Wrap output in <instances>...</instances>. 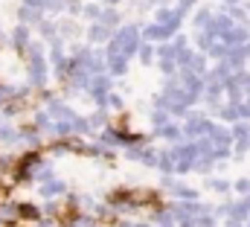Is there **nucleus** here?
Listing matches in <instances>:
<instances>
[{
    "instance_id": "2eb2a0df",
    "label": "nucleus",
    "mask_w": 250,
    "mask_h": 227,
    "mask_svg": "<svg viewBox=\"0 0 250 227\" xmlns=\"http://www.w3.org/2000/svg\"><path fill=\"white\" fill-rule=\"evenodd\" d=\"M64 189H67V186H64L62 181H53V178H50V181H44L41 195H44V198H56V195H64Z\"/></svg>"
},
{
    "instance_id": "c85d7f7f",
    "label": "nucleus",
    "mask_w": 250,
    "mask_h": 227,
    "mask_svg": "<svg viewBox=\"0 0 250 227\" xmlns=\"http://www.w3.org/2000/svg\"><path fill=\"white\" fill-rule=\"evenodd\" d=\"M67 12H70V15H79V12H84V6H82L79 0H67Z\"/></svg>"
},
{
    "instance_id": "f257e3e1",
    "label": "nucleus",
    "mask_w": 250,
    "mask_h": 227,
    "mask_svg": "<svg viewBox=\"0 0 250 227\" xmlns=\"http://www.w3.org/2000/svg\"><path fill=\"white\" fill-rule=\"evenodd\" d=\"M137 50H140V29H137V26H123V29H117V35L108 41V53L134 56Z\"/></svg>"
},
{
    "instance_id": "a211bd4d",
    "label": "nucleus",
    "mask_w": 250,
    "mask_h": 227,
    "mask_svg": "<svg viewBox=\"0 0 250 227\" xmlns=\"http://www.w3.org/2000/svg\"><path fill=\"white\" fill-rule=\"evenodd\" d=\"M38 29H41V35H44L47 41H59V23H50V21H41V23H38Z\"/></svg>"
},
{
    "instance_id": "bb28decb",
    "label": "nucleus",
    "mask_w": 250,
    "mask_h": 227,
    "mask_svg": "<svg viewBox=\"0 0 250 227\" xmlns=\"http://www.w3.org/2000/svg\"><path fill=\"white\" fill-rule=\"evenodd\" d=\"M21 216L35 222V219H38V210H35V207H29V204H21Z\"/></svg>"
},
{
    "instance_id": "5701e85b",
    "label": "nucleus",
    "mask_w": 250,
    "mask_h": 227,
    "mask_svg": "<svg viewBox=\"0 0 250 227\" xmlns=\"http://www.w3.org/2000/svg\"><path fill=\"white\" fill-rule=\"evenodd\" d=\"M76 32H79V26H76L73 21H62V23H59V35H64V38H73Z\"/></svg>"
},
{
    "instance_id": "e433bc0d",
    "label": "nucleus",
    "mask_w": 250,
    "mask_h": 227,
    "mask_svg": "<svg viewBox=\"0 0 250 227\" xmlns=\"http://www.w3.org/2000/svg\"><path fill=\"white\" fill-rule=\"evenodd\" d=\"M105 3H108V6H117V3H120V0H105Z\"/></svg>"
},
{
    "instance_id": "f3484780",
    "label": "nucleus",
    "mask_w": 250,
    "mask_h": 227,
    "mask_svg": "<svg viewBox=\"0 0 250 227\" xmlns=\"http://www.w3.org/2000/svg\"><path fill=\"white\" fill-rule=\"evenodd\" d=\"M157 134H160V137H166V140H172V143H178V140H181V134H184V128H178V125L166 122L163 128H157Z\"/></svg>"
},
{
    "instance_id": "6ab92c4d",
    "label": "nucleus",
    "mask_w": 250,
    "mask_h": 227,
    "mask_svg": "<svg viewBox=\"0 0 250 227\" xmlns=\"http://www.w3.org/2000/svg\"><path fill=\"white\" fill-rule=\"evenodd\" d=\"M18 140H23L21 131H15V128H9V125L0 128V143H18Z\"/></svg>"
},
{
    "instance_id": "39448f33",
    "label": "nucleus",
    "mask_w": 250,
    "mask_h": 227,
    "mask_svg": "<svg viewBox=\"0 0 250 227\" xmlns=\"http://www.w3.org/2000/svg\"><path fill=\"white\" fill-rule=\"evenodd\" d=\"M209 128H212V122H209V119H204V116H189L187 125H184V134H189L192 140H198V137H207V134H209Z\"/></svg>"
},
{
    "instance_id": "7c9ffc66",
    "label": "nucleus",
    "mask_w": 250,
    "mask_h": 227,
    "mask_svg": "<svg viewBox=\"0 0 250 227\" xmlns=\"http://www.w3.org/2000/svg\"><path fill=\"white\" fill-rule=\"evenodd\" d=\"M192 9H195V0H178V12L187 15V12H192Z\"/></svg>"
},
{
    "instance_id": "4be33fe9",
    "label": "nucleus",
    "mask_w": 250,
    "mask_h": 227,
    "mask_svg": "<svg viewBox=\"0 0 250 227\" xmlns=\"http://www.w3.org/2000/svg\"><path fill=\"white\" fill-rule=\"evenodd\" d=\"M151 122H154V125H157V128H163V125H166V122H169V111H166V108H160V105H157V108H154V114H151Z\"/></svg>"
},
{
    "instance_id": "20e7f679",
    "label": "nucleus",
    "mask_w": 250,
    "mask_h": 227,
    "mask_svg": "<svg viewBox=\"0 0 250 227\" xmlns=\"http://www.w3.org/2000/svg\"><path fill=\"white\" fill-rule=\"evenodd\" d=\"M125 198H128V207H148V204H157V192L151 189H125Z\"/></svg>"
},
{
    "instance_id": "f03ea898",
    "label": "nucleus",
    "mask_w": 250,
    "mask_h": 227,
    "mask_svg": "<svg viewBox=\"0 0 250 227\" xmlns=\"http://www.w3.org/2000/svg\"><path fill=\"white\" fill-rule=\"evenodd\" d=\"M26 53H29V82H32V88H44L47 85V61L41 56V47L32 44Z\"/></svg>"
},
{
    "instance_id": "4468645a",
    "label": "nucleus",
    "mask_w": 250,
    "mask_h": 227,
    "mask_svg": "<svg viewBox=\"0 0 250 227\" xmlns=\"http://www.w3.org/2000/svg\"><path fill=\"white\" fill-rule=\"evenodd\" d=\"M47 114H50L53 119H76V114L70 111L67 105H62V102H50V105H47Z\"/></svg>"
},
{
    "instance_id": "dca6fc26",
    "label": "nucleus",
    "mask_w": 250,
    "mask_h": 227,
    "mask_svg": "<svg viewBox=\"0 0 250 227\" xmlns=\"http://www.w3.org/2000/svg\"><path fill=\"white\" fill-rule=\"evenodd\" d=\"M99 21L105 23V26H120V12H117V6H108V9H102V15H99Z\"/></svg>"
},
{
    "instance_id": "412c9836",
    "label": "nucleus",
    "mask_w": 250,
    "mask_h": 227,
    "mask_svg": "<svg viewBox=\"0 0 250 227\" xmlns=\"http://www.w3.org/2000/svg\"><path fill=\"white\" fill-rule=\"evenodd\" d=\"M221 119H224V122H236V119H239V105H236V102L224 105V108H221Z\"/></svg>"
},
{
    "instance_id": "cd10ccee",
    "label": "nucleus",
    "mask_w": 250,
    "mask_h": 227,
    "mask_svg": "<svg viewBox=\"0 0 250 227\" xmlns=\"http://www.w3.org/2000/svg\"><path fill=\"white\" fill-rule=\"evenodd\" d=\"M239 105V119H250V99L248 102H236Z\"/></svg>"
},
{
    "instance_id": "393cba45",
    "label": "nucleus",
    "mask_w": 250,
    "mask_h": 227,
    "mask_svg": "<svg viewBox=\"0 0 250 227\" xmlns=\"http://www.w3.org/2000/svg\"><path fill=\"white\" fill-rule=\"evenodd\" d=\"M195 225H198V227H215V219H212V210H207V213L195 216Z\"/></svg>"
},
{
    "instance_id": "6e6552de",
    "label": "nucleus",
    "mask_w": 250,
    "mask_h": 227,
    "mask_svg": "<svg viewBox=\"0 0 250 227\" xmlns=\"http://www.w3.org/2000/svg\"><path fill=\"white\" fill-rule=\"evenodd\" d=\"M233 140H236V152H248L250 149V125L248 122H236L233 125Z\"/></svg>"
},
{
    "instance_id": "c756f323",
    "label": "nucleus",
    "mask_w": 250,
    "mask_h": 227,
    "mask_svg": "<svg viewBox=\"0 0 250 227\" xmlns=\"http://www.w3.org/2000/svg\"><path fill=\"white\" fill-rule=\"evenodd\" d=\"M192 73H204V56H195L192 58V67H189Z\"/></svg>"
},
{
    "instance_id": "72a5a7b5",
    "label": "nucleus",
    "mask_w": 250,
    "mask_h": 227,
    "mask_svg": "<svg viewBox=\"0 0 250 227\" xmlns=\"http://www.w3.org/2000/svg\"><path fill=\"white\" fill-rule=\"evenodd\" d=\"M236 192H250V181H236Z\"/></svg>"
},
{
    "instance_id": "aec40b11",
    "label": "nucleus",
    "mask_w": 250,
    "mask_h": 227,
    "mask_svg": "<svg viewBox=\"0 0 250 227\" xmlns=\"http://www.w3.org/2000/svg\"><path fill=\"white\" fill-rule=\"evenodd\" d=\"M209 23H212V12H209V9H201V12L195 15V26H198V29H207Z\"/></svg>"
},
{
    "instance_id": "423d86ee",
    "label": "nucleus",
    "mask_w": 250,
    "mask_h": 227,
    "mask_svg": "<svg viewBox=\"0 0 250 227\" xmlns=\"http://www.w3.org/2000/svg\"><path fill=\"white\" fill-rule=\"evenodd\" d=\"M154 21L178 32V26H181V21H184V12H178V9H157V15H154Z\"/></svg>"
},
{
    "instance_id": "4c0bfd02",
    "label": "nucleus",
    "mask_w": 250,
    "mask_h": 227,
    "mask_svg": "<svg viewBox=\"0 0 250 227\" xmlns=\"http://www.w3.org/2000/svg\"><path fill=\"white\" fill-rule=\"evenodd\" d=\"M134 227H148V225H134Z\"/></svg>"
},
{
    "instance_id": "f704fd0d",
    "label": "nucleus",
    "mask_w": 250,
    "mask_h": 227,
    "mask_svg": "<svg viewBox=\"0 0 250 227\" xmlns=\"http://www.w3.org/2000/svg\"><path fill=\"white\" fill-rule=\"evenodd\" d=\"M108 102H111L114 108H123V99H120V96H108Z\"/></svg>"
},
{
    "instance_id": "0eeeda50",
    "label": "nucleus",
    "mask_w": 250,
    "mask_h": 227,
    "mask_svg": "<svg viewBox=\"0 0 250 227\" xmlns=\"http://www.w3.org/2000/svg\"><path fill=\"white\" fill-rule=\"evenodd\" d=\"M175 35V29H169V26H163V23H148L146 29H143V38L146 41H166V38H172Z\"/></svg>"
},
{
    "instance_id": "2f4dec72",
    "label": "nucleus",
    "mask_w": 250,
    "mask_h": 227,
    "mask_svg": "<svg viewBox=\"0 0 250 227\" xmlns=\"http://www.w3.org/2000/svg\"><path fill=\"white\" fill-rule=\"evenodd\" d=\"M160 70L169 76V73H175V70H178V61H160Z\"/></svg>"
},
{
    "instance_id": "9d476101",
    "label": "nucleus",
    "mask_w": 250,
    "mask_h": 227,
    "mask_svg": "<svg viewBox=\"0 0 250 227\" xmlns=\"http://www.w3.org/2000/svg\"><path fill=\"white\" fill-rule=\"evenodd\" d=\"M41 6H29V3H23L21 6V12H18V18H21V23H41Z\"/></svg>"
},
{
    "instance_id": "ddd939ff",
    "label": "nucleus",
    "mask_w": 250,
    "mask_h": 227,
    "mask_svg": "<svg viewBox=\"0 0 250 227\" xmlns=\"http://www.w3.org/2000/svg\"><path fill=\"white\" fill-rule=\"evenodd\" d=\"M12 44H15V50H21V53L29 50V29H26V23H21V26L12 32Z\"/></svg>"
},
{
    "instance_id": "473e14b6",
    "label": "nucleus",
    "mask_w": 250,
    "mask_h": 227,
    "mask_svg": "<svg viewBox=\"0 0 250 227\" xmlns=\"http://www.w3.org/2000/svg\"><path fill=\"white\" fill-rule=\"evenodd\" d=\"M209 186H212L215 192H227V189H230V186H227L224 181H209Z\"/></svg>"
},
{
    "instance_id": "a878e982",
    "label": "nucleus",
    "mask_w": 250,
    "mask_h": 227,
    "mask_svg": "<svg viewBox=\"0 0 250 227\" xmlns=\"http://www.w3.org/2000/svg\"><path fill=\"white\" fill-rule=\"evenodd\" d=\"M84 15H87L90 21H99V15H102V9H99L96 3H87V6H84Z\"/></svg>"
},
{
    "instance_id": "7ed1b4c3",
    "label": "nucleus",
    "mask_w": 250,
    "mask_h": 227,
    "mask_svg": "<svg viewBox=\"0 0 250 227\" xmlns=\"http://www.w3.org/2000/svg\"><path fill=\"white\" fill-rule=\"evenodd\" d=\"M108 91H111V79L102 76V73H96V76L90 79V93H93V99H96L102 108L108 105Z\"/></svg>"
},
{
    "instance_id": "b1692460",
    "label": "nucleus",
    "mask_w": 250,
    "mask_h": 227,
    "mask_svg": "<svg viewBox=\"0 0 250 227\" xmlns=\"http://www.w3.org/2000/svg\"><path fill=\"white\" fill-rule=\"evenodd\" d=\"M137 56L143 58V64H151V58L157 56V53H154V47H151V44H140V50H137Z\"/></svg>"
},
{
    "instance_id": "c9c22d12",
    "label": "nucleus",
    "mask_w": 250,
    "mask_h": 227,
    "mask_svg": "<svg viewBox=\"0 0 250 227\" xmlns=\"http://www.w3.org/2000/svg\"><path fill=\"white\" fill-rule=\"evenodd\" d=\"M224 3H230V6H239V3H242V0H224Z\"/></svg>"
},
{
    "instance_id": "9b49d317",
    "label": "nucleus",
    "mask_w": 250,
    "mask_h": 227,
    "mask_svg": "<svg viewBox=\"0 0 250 227\" xmlns=\"http://www.w3.org/2000/svg\"><path fill=\"white\" fill-rule=\"evenodd\" d=\"M108 70L114 73V76H125V70H128V61L125 58L128 56H123V53H108Z\"/></svg>"
},
{
    "instance_id": "f8f14e48",
    "label": "nucleus",
    "mask_w": 250,
    "mask_h": 227,
    "mask_svg": "<svg viewBox=\"0 0 250 227\" xmlns=\"http://www.w3.org/2000/svg\"><path fill=\"white\" fill-rule=\"evenodd\" d=\"M87 35H90V41H93V44H105V41H111V26H105L102 21H96V23L90 26V32H87Z\"/></svg>"
},
{
    "instance_id": "1a4fd4ad",
    "label": "nucleus",
    "mask_w": 250,
    "mask_h": 227,
    "mask_svg": "<svg viewBox=\"0 0 250 227\" xmlns=\"http://www.w3.org/2000/svg\"><path fill=\"white\" fill-rule=\"evenodd\" d=\"M248 38H250V29H245V26H233L221 41H224V44H230V47H245V44H248Z\"/></svg>"
}]
</instances>
